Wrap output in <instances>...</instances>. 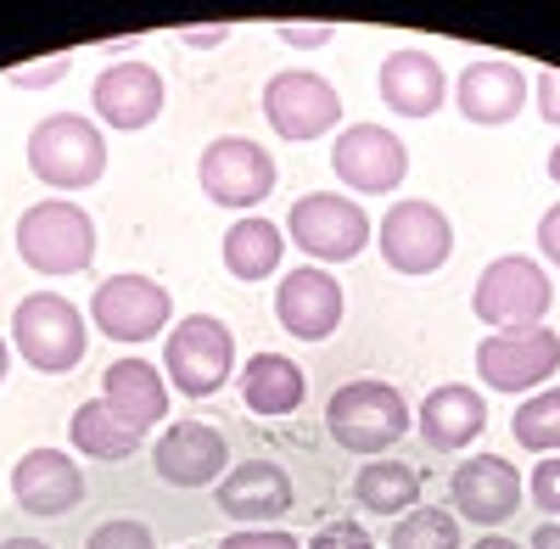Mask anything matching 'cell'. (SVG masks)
I'll use <instances>...</instances> for the list:
<instances>
[{"mask_svg": "<svg viewBox=\"0 0 560 549\" xmlns=\"http://www.w3.org/2000/svg\"><path fill=\"white\" fill-rule=\"evenodd\" d=\"M73 73V51H57V57H39L34 68H12V90H39V84H62Z\"/></svg>", "mask_w": 560, "mask_h": 549, "instance_id": "cell-31", "label": "cell"}, {"mask_svg": "<svg viewBox=\"0 0 560 549\" xmlns=\"http://www.w3.org/2000/svg\"><path fill=\"white\" fill-rule=\"evenodd\" d=\"M174 314L168 287H158L152 274H107L90 297V319L113 342H152Z\"/></svg>", "mask_w": 560, "mask_h": 549, "instance_id": "cell-11", "label": "cell"}, {"mask_svg": "<svg viewBox=\"0 0 560 549\" xmlns=\"http://www.w3.org/2000/svg\"><path fill=\"white\" fill-rule=\"evenodd\" d=\"M90 102H96L102 124H113V129H147L163 113V73L152 62H135V57L113 62L90 84Z\"/></svg>", "mask_w": 560, "mask_h": 549, "instance_id": "cell-17", "label": "cell"}, {"mask_svg": "<svg viewBox=\"0 0 560 549\" xmlns=\"http://www.w3.org/2000/svg\"><path fill=\"white\" fill-rule=\"evenodd\" d=\"M538 247H544V258L560 269V202L544 208V219H538Z\"/></svg>", "mask_w": 560, "mask_h": 549, "instance_id": "cell-37", "label": "cell"}, {"mask_svg": "<svg viewBox=\"0 0 560 549\" xmlns=\"http://www.w3.org/2000/svg\"><path fill=\"white\" fill-rule=\"evenodd\" d=\"M0 549H51L45 538H0Z\"/></svg>", "mask_w": 560, "mask_h": 549, "instance_id": "cell-40", "label": "cell"}, {"mask_svg": "<svg viewBox=\"0 0 560 549\" xmlns=\"http://www.w3.org/2000/svg\"><path fill=\"white\" fill-rule=\"evenodd\" d=\"M308 549H376V544H370V533L359 527V522H325L314 538H308Z\"/></svg>", "mask_w": 560, "mask_h": 549, "instance_id": "cell-33", "label": "cell"}, {"mask_svg": "<svg viewBox=\"0 0 560 549\" xmlns=\"http://www.w3.org/2000/svg\"><path fill=\"white\" fill-rule=\"evenodd\" d=\"M275 319L298 342H325L342 326V281L319 264H298L275 287Z\"/></svg>", "mask_w": 560, "mask_h": 549, "instance_id": "cell-14", "label": "cell"}, {"mask_svg": "<svg viewBox=\"0 0 560 549\" xmlns=\"http://www.w3.org/2000/svg\"><path fill=\"white\" fill-rule=\"evenodd\" d=\"M560 371V337L549 326L493 331L477 342V376L499 393H533Z\"/></svg>", "mask_w": 560, "mask_h": 549, "instance_id": "cell-12", "label": "cell"}, {"mask_svg": "<svg viewBox=\"0 0 560 549\" xmlns=\"http://www.w3.org/2000/svg\"><path fill=\"white\" fill-rule=\"evenodd\" d=\"M219 549H303L287 527H242V533H230Z\"/></svg>", "mask_w": 560, "mask_h": 549, "instance_id": "cell-34", "label": "cell"}, {"mask_svg": "<svg viewBox=\"0 0 560 549\" xmlns=\"http://www.w3.org/2000/svg\"><path fill=\"white\" fill-rule=\"evenodd\" d=\"M12 499L28 516H68L84 499V471L62 448H28L12 466Z\"/></svg>", "mask_w": 560, "mask_h": 549, "instance_id": "cell-19", "label": "cell"}, {"mask_svg": "<svg viewBox=\"0 0 560 549\" xmlns=\"http://www.w3.org/2000/svg\"><path fill=\"white\" fill-rule=\"evenodd\" d=\"M527 73L516 62H504V57H477V62H465L459 84H454V107L459 118H471V124H510L522 107H527Z\"/></svg>", "mask_w": 560, "mask_h": 549, "instance_id": "cell-18", "label": "cell"}, {"mask_svg": "<svg viewBox=\"0 0 560 549\" xmlns=\"http://www.w3.org/2000/svg\"><path fill=\"white\" fill-rule=\"evenodd\" d=\"M84 549H158V544H152V527L147 522L113 516V522H102L96 533L84 538Z\"/></svg>", "mask_w": 560, "mask_h": 549, "instance_id": "cell-30", "label": "cell"}, {"mask_svg": "<svg viewBox=\"0 0 560 549\" xmlns=\"http://www.w3.org/2000/svg\"><path fill=\"white\" fill-rule=\"evenodd\" d=\"M376 90H382V102L398 118H432L443 107V96H448V79H443L432 51H420V45H398V51L382 57Z\"/></svg>", "mask_w": 560, "mask_h": 549, "instance_id": "cell-20", "label": "cell"}, {"mask_svg": "<svg viewBox=\"0 0 560 549\" xmlns=\"http://www.w3.org/2000/svg\"><path fill=\"white\" fill-rule=\"evenodd\" d=\"M420 437H427L432 448H465V443H477V432L488 427V404L477 387H432L427 398H420Z\"/></svg>", "mask_w": 560, "mask_h": 549, "instance_id": "cell-23", "label": "cell"}, {"mask_svg": "<svg viewBox=\"0 0 560 549\" xmlns=\"http://www.w3.org/2000/svg\"><path fill=\"white\" fill-rule=\"evenodd\" d=\"M337 28L331 23H280V45H298V51H314V45H331Z\"/></svg>", "mask_w": 560, "mask_h": 549, "instance_id": "cell-35", "label": "cell"}, {"mask_svg": "<svg viewBox=\"0 0 560 549\" xmlns=\"http://www.w3.org/2000/svg\"><path fill=\"white\" fill-rule=\"evenodd\" d=\"M163 371L185 398H213L230 382V371H236V337H230L219 314H185L168 331Z\"/></svg>", "mask_w": 560, "mask_h": 549, "instance_id": "cell-6", "label": "cell"}, {"mask_svg": "<svg viewBox=\"0 0 560 549\" xmlns=\"http://www.w3.org/2000/svg\"><path fill=\"white\" fill-rule=\"evenodd\" d=\"M353 499L370 516H404V511H415V499H420V477H415L409 460H370L353 477Z\"/></svg>", "mask_w": 560, "mask_h": 549, "instance_id": "cell-26", "label": "cell"}, {"mask_svg": "<svg viewBox=\"0 0 560 549\" xmlns=\"http://www.w3.org/2000/svg\"><path fill=\"white\" fill-rule=\"evenodd\" d=\"M68 432H73V448L90 454V460H129V454L140 448V437L113 416L102 398L79 404V409H73V421H68Z\"/></svg>", "mask_w": 560, "mask_h": 549, "instance_id": "cell-27", "label": "cell"}, {"mask_svg": "<svg viewBox=\"0 0 560 549\" xmlns=\"http://www.w3.org/2000/svg\"><path fill=\"white\" fill-rule=\"evenodd\" d=\"M230 28H179V45H197V51H202V45H219Z\"/></svg>", "mask_w": 560, "mask_h": 549, "instance_id": "cell-38", "label": "cell"}, {"mask_svg": "<svg viewBox=\"0 0 560 549\" xmlns=\"http://www.w3.org/2000/svg\"><path fill=\"white\" fill-rule=\"evenodd\" d=\"M527 493H533L538 511H549V522H560V454H555V460H544V466H533Z\"/></svg>", "mask_w": 560, "mask_h": 549, "instance_id": "cell-32", "label": "cell"}, {"mask_svg": "<svg viewBox=\"0 0 560 549\" xmlns=\"http://www.w3.org/2000/svg\"><path fill=\"white\" fill-rule=\"evenodd\" d=\"M533 96H538V113H544V124H560V68H544V73H538Z\"/></svg>", "mask_w": 560, "mask_h": 549, "instance_id": "cell-36", "label": "cell"}, {"mask_svg": "<svg viewBox=\"0 0 560 549\" xmlns=\"http://www.w3.org/2000/svg\"><path fill=\"white\" fill-rule=\"evenodd\" d=\"M533 549H560V522H544V527L533 533Z\"/></svg>", "mask_w": 560, "mask_h": 549, "instance_id": "cell-39", "label": "cell"}, {"mask_svg": "<svg viewBox=\"0 0 560 549\" xmlns=\"http://www.w3.org/2000/svg\"><path fill=\"white\" fill-rule=\"evenodd\" d=\"M376 247L387 258V269L398 274H438L454 253V224L438 202L427 197H404L382 213L376 224Z\"/></svg>", "mask_w": 560, "mask_h": 549, "instance_id": "cell-8", "label": "cell"}, {"mask_svg": "<svg viewBox=\"0 0 560 549\" xmlns=\"http://www.w3.org/2000/svg\"><path fill=\"white\" fill-rule=\"evenodd\" d=\"M7 364H12V348H7V337H0V382H7Z\"/></svg>", "mask_w": 560, "mask_h": 549, "instance_id": "cell-42", "label": "cell"}, {"mask_svg": "<svg viewBox=\"0 0 560 549\" xmlns=\"http://www.w3.org/2000/svg\"><path fill=\"white\" fill-rule=\"evenodd\" d=\"M331 168L348 191H364V197H387L404 186L409 174V152L393 129L382 124H348L331 147Z\"/></svg>", "mask_w": 560, "mask_h": 549, "instance_id": "cell-13", "label": "cell"}, {"mask_svg": "<svg viewBox=\"0 0 560 549\" xmlns=\"http://www.w3.org/2000/svg\"><path fill=\"white\" fill-rule=\"evenodd\" d=\"M197 179H202V197L219 208H258L275 191L280 168L247 135H219V141H208V152L197 163Z\"/></svg>", "mask_w": 560, "mask_h": 549, "instance_id": "cell-10", "label": "cell"}, {"mask_svg": "<svg viewBox=\"0 0 560 549\" xmlns=\"http://www.w3.org/2000/svg\"><path fill=\"white\" fill-rule=\"evenodd\" d=\"M280 253H287V242H280V224L247 213L224 231V269L236 274V281H269V274L280 269Z\"/></svg>", "mask_w": 560, "mask_h": 549, "instance_id": "cell-25", "label": "cell"}, {"mask_svg": "<svg viewBox=\"0 0 560 549\" xmlns=\"http://www.w3.org/2000/svg\"><path fill=\"white\" fill-rule=\"evenodd\" d=\"M471 549H522V544H510V538H499V533H488V538H477Z\"/></svg>", "mask_w": 560, "mask_h": 549, "instance_id": "cell-41", "label": "cell"}, {"mask_svg": "<svg viewBox=\"0 0 560 549\" xmlns=\"http://www.w3.org/2000/svg\"><path fill=\"white\" fill-rule=\"evenodd\" d=\"M448 499L465 522L477 527H499L522 511V477L504 454H471L454 477H448Z\"/></svg>", "mask_w": 560, "mask_h": 549, "instance_id": "cell-16", "label": "cell"}, {"mask_svg": "<svg viewBox=\"0 0 560 549\" xmlns=\"http://www.w3.org/2000/svg\"><path fill=\"white\" fill-rule=\"evenodd\" d=\"M18 258L34 269V274H79L90 269V258H96V219H90L79 202H34L23 208L18 219Z\"/></svg>", "mask_w": 560, "mask_h": 549, "instance_id": "cell-2", "label": "cell"}, {"mask_svg": "<svg viewBox=\"0 0 560 549\" xmlns=\"http://www.w3.org/2000/svg\"><path fill=\"white\" fill-rule=\"evenodd\" d=\"M102 404L113 409V416L135 432L147 437L163 416H168V387H163V371H152L147 359H113L102 371Z\"/></svg>", "mask_w": 560, "mask_h": 549, "instance_id": "cell-22", "label": "cell"}, {"mask_svg": "<svg viewBox=\"0 0 560 549\" xmlns=\"http://www.w3.org/2000/svg\"><path fill=\"white\" fill-rule=\"evenodd\" d=\"M12 342L23 364H34L39 376H68L90 348V331H84V314L62 292H28L12 314Z\"/></svg>", "mask_w": 560, "mask_h": 549, "instance_id": "cell-4", "label": "cell"}, {"mask_svg": "<svg viewBox=\"0 0 560 549\" xmlns=\"http://www.w3.org/2000/svg\"><path fill=\"white\" fill-rule=\"evenodd\" d=\"M219 511L242 527H269L292 511V477L275 460H247L219 477Z\"/></svg>", "mask_w": 560, "mask_h": 549, "instance_id": "cell-21", "label": "cell"}, {"mask_svg": "<svg viewBox=\"0 0 560 549\" xmlns=\"http://www.w3.org/2000/svg\"><path fill=\"white\" fill-rule=\"evenodd\" d=\"M308 382L292 359L280 353H253L242 364V404L253 409V416H292V409L303 404Z\"/></svg>", "mask_w": 560, "mask_h": 549, "instance_id": "cell-24", "label": "cell"}, {"mask_svg": "<svg viewBox=\"0 0 560 549\" xmlns=\"http://www.w3.org/2000/svg\"><path fill=\"white\" fill-rule=\"evenodd\" d=\"M510 432H516V443L533 448V454H555V448H560V387L533 393V398L516 409Z\"/></svg>", "mask_w": 560, "mask_h": 549, "instance_id": "cell-29", "label": "cell"}, {"mask_svg": "<svg viewBox=\"0 0 560 549\" xmlns=\"http://www.w3.org/2000/svg\"><path fill=\"white\" fill-rule=\"evenodd\" d=\"M28 168L51 191H90L107 174V141L84 113H51L28 129Z\"/></svg>", "mask_w": 560, "mask_h": 549, "instance_id": "cell-1", "label": "cell"}, {"mask_svg": "<svg viewBox=\"0 0 560 549\" xmlns=\"http://www.w3.org/2000/svg\"><path fill=\"white\" fill-rule=\"evenodd\" d=\"M325 432H331L348 454H370L393 448L409 432V404L393 382H348L325 404Z\"/></svg>", "mask_w": 560, "mask_h": 549, "instance_id": "cell-3", "label": "cell"}, {"mask_svg": "<svg viewBox=\"0 0 560 549\" xmlns=\"http://www.w3.org/2000/svg\"><path fill=\"white\" fill-rule=\"evenodd\" d=\"M549 179H555V186H560V147L549 152Z\"/></svg>", "mask_w": 560, "mask_h": 549, "instance_id": "cell-43", "label": "cell"}, {"mask_svg": "<svg viewBox=\"0 0 560 549\" xmlns=\"http://www.w3.org/2000/svg\"><path fill=\"white\" fill-rule=\"evenodd\" d=\"M387 549H459V522H454V511L415 505V511L398 516Z\"/></svg>", "mask_w": 560, "mask_h": 549, "instance_id": "cell-28", "label": "cell"}, {"mask_svg": "<svg viewBox=\"0 0 560 549\" xmlns=\"http://www.w3.org/2000/svg\"><path fill=\"white\" fill-rule=\"evenodd\" d=\"M152 471L168 488H219V477L230 471V443L208 421H174L152 443Z\"/></svg>", "mask_w": 560, "mask_h": 549, "instance_id": "cell-15", "label": "cell"}, {"mask_svg": "<svg viewBox=\"0 0 560 549\" xmlns=\"http://www.w3.org/2000/svg\"><path fill=\"white\" fill-rule=\"evenodd\" d=\"M555 303V287L538 258H522V253H504L493 258L477 287H471V308L482 326L493 331H522V326H544V314Z\"/></svg>", "mask_w": 560, "mask_h": 549, "instance_id": "cell-5", "label": "cell"}, {"mask_svg": "<svg viewBox=\"0 0 560 549\" xmlns=\"http://www.w3.org/2000/svg\"><path fill=\"white\" fill-rule=\"evenodd\" d=\"M287 242L303 247L319 269L325 264H348L364 253L370 242V213L353 202V197H337V191H308L287 208Z\"/></svg>", "mask_w": 560, "mask_h": 549, "instance_id": "cell-7", "label": "cell"}, {"mask_svg": "<svg viewBox=\"0 0 560 549\" xmlns=\"http://www.w3.org/2000/svg\"><path fill=\"white\" fill-rule=\"evenodd\" d=\"M264 118L280 141H319L325 129L342 124V96L331 79L308 68H280L264 84Z\"/></svg>", "mask_w": 560, "mask_h": 549, "instance_id": "cell-9", "label": "cell"}]
</instances>
